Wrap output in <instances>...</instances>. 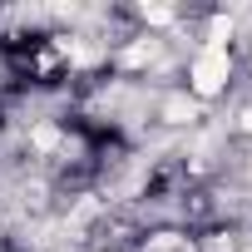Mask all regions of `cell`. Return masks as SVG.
I'll use <instances>...</instances> for the list:
<instances>
[{"mask_svg": "<svg viewBox=\"0 0 252 252\" xmlns=\"http://www.w3.org/2000/svg\"><path fill=\"white\" fill-rule=\"evenodd\" d=\"M227 64H232V60H227V50H222V45H208V50L193 60V94H198V99L218 94V89H222V79H227Z\"/></svg>", "mask_w": 252, "mask_h": 252, "instance_id": "1", "label": "cell"}, {"mask_svg": "<svg viewBox=\"0 0 252 252\" xmlns=\"http://www.w3.org/2000/svg\"><path fill=\"white\" fill-rule=\"evenodd\" d=\"M168 119H173V124L193 119V104H188V99H168Z\"/></svg>", "mask_w": 252, "mask_h": 252, "instance_id": "2", "label": "cell"}, {"mask_svg": "<svg viewBox=\"0 0 252 252\" xmlns=\"http://www.w3.org/2000/svg\"><path fill=\"white\" fill-rule=\"evenodd\" d=\"M144 15H149L154 25H168V20H173V10H168V5H144Z\"/></svg>", "mask_w": 252, "mask_h": 252, "instance_id": "3", "label": "cell"}, {"mask_svg": "<svg viewBox=\"0 0 252 252\" xmlns=\"http://www.w3.org/2000/svg\"><path fill=\"white\" fill-rule=\"evenodd\" d=\"M247 252H252V247H247Z\"/></svg>", "mask_w": 252, "mask_h": 252, "instance_id": "4", "label": "cell"}]
</instances>
